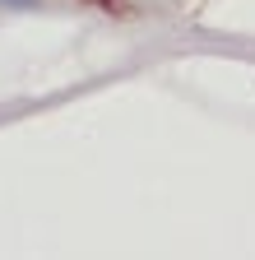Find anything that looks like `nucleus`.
<instances>
[{
    "label": "nucleus",
    "instance_id": "f257e3e1",
    "mask_svg": "<svg viewBox=\"0 0 255 260\" xmlns=\"http://www.w3.org/2000/svg\"><path fill=\"white\" fill-rule=\"evenodd\" d=\"M19 5H23V0H19Z\"/></svg>",
    "mask_w": 255,
    "mask_h": 260
}]
</instances>
